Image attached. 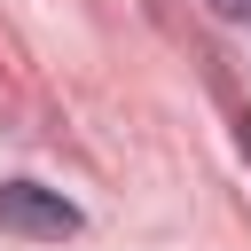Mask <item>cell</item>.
<instances>
[{"instance_id":"cell-2","label":"cell","mask_w":251,"mask_h":251,"mask_svg":"<svg viewBox=\"0 0 251 251\" xmlns=\"http://www.w3.org/2000/svg\"><path fill=\"white\" fill-rule=\"evenodd\" d=\"M212 8H220V16H251V0H212Z\"/></svg>"},{"instance_id":"cell-1","label":"cell","mask_w":251,"mask_h":251,"mask_svg":"<svg viewBox=\"0 0 251 251\" xmlns=\"http://www.w3.org/2000/svg\"><path fill=\"white\" fill-rule=\"evenodd\" d=\"M0 227L8 235H31V243H63V235H78V204H63L39 180H8L0 188Z\"/></svg>"}]
</instances>
